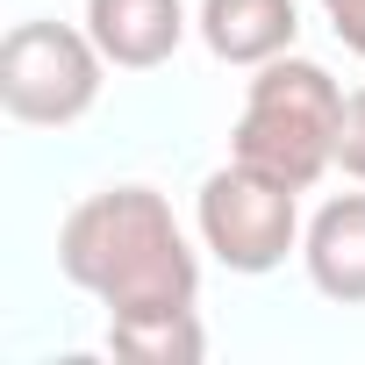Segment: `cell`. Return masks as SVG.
Wrapping results in <instances>:
<instances>
[{
    "label": "cell",
    "mask_w": 365,
    "mask_h": 365,
    "mask_svg": "<svg viewBox=\"0 0 365 365\" xmlns=\"http://www.w3.org/2000/svg\"><path fill=\"white\" fill-rule=\"evenodd\" d=\"M108 86V58L72 22H15L0 36V108L22 129H72L93 115Z\"/></svg>",
    "instance_id": "3957f363"
},
{
    "label": "cell",
    "mask_w": 365,
    "mask_h": 365,
    "mask_svg": "<svg viewBox=\"0 0 365 365\" xmlns=\"http://www.w3.org/2000/svg\"><path fill=\"white\" fill-rule=\"evenodd\" d=\"M58 272L93 294L108 315H150V308H194L201 301V258L179 230L172 201L158 187H101L86 194L58 230Z\"/></svg>",
    "instance_id": "6da1fadb"
},
{
    "label": "cell",
    "mask_w": 365,
    "mask_h": 365,
    "mask_svg": "<svg viewBox=\"0 0 365 365\" xmlns=\"http://www.w3.org/2000/svg\"><path fill=\"white\" fill-rule=\"evenodd\" d=\"M301 265L322 301L365 308V194H336L315 208V222L301 230Z\"/></svg>",
    "instance_id": "8992f818"
},
{
    "label": "cell",
    "mask_w": 365,
    "mask_h": 365,
    "mask_svg": "<svg viewBox=\"0 0 365 365\" xmlns=\"http://www.w3.org/2000/svg\"><path fill=\"white\" fill-rule=\"evenodd\" d=\"M336 122H344V86L315 58L287 51V58L258 65L244 115L230 129V158L279 179V187H294V194H308L336 165Z\"/></svg>",
    "instance_id": "7a4b0ae2"
},
{
    "label": "cell",
    "mask_w": 365,
    "mask_h": 365,
    "mask_svg": "<svg viewBox=\"0 0 365 365\" xmlns=\"http://www.w3.org/2000/svg\"><path fill=\"white\" fill-rule=\"evenodd\" d=\"M336 165L365 187V86L344 93V122H336Z\"/></svg>",
    "instance_id": "9c48e42d"
},
{
    "label": "cell",
    "mask_w": 365,
    "mask_h": 365,
    "mask_svg": "<svg viewBox=\"0 0 365 365\" xmlns=\"http://www.w3.org/2000/svg\"><path fill=\"white\" fill-rule=\"evenodd\" d=\"M322 8H329V29H336V43L365 58V0H322Z\"/></svg>",
    "instance_id": "30bf717a"
},
{
    "label": "cell",
    "mask_w": 365,
    "mask_h": 365,
    "mask_svg": "<svg viewBox=\"0 0 365 365\" xmlns=\"http://www.w3.org/2000/svg\"><path fill=\"white\" fill-rule=\"evenodd\" d=\"M194 230H201V244H208V258H215L222 272L258 279V272H279L287 251L301 244V194L230 158L222 172L201 179Z\"/></svg>",
    "instance_id": "277c9868"
},
{
    "label": "cell",
    "mask_w": 365,
    "mask_h": 365,
    "mask_svg": "<svg viewBox=\"0 0 365 365\" xmlns=\"http://www.w3.org/2000/svg\"><path fill=\"white\" fill-rule=\"evenodd\" d=\"M201 43L222 58V65H272L294 51L301 36V8L294 0H201V15H194Z\"/></svg>",
    "instance_id": "52a82bcc"
},
{
    "label": "cell",
    "mask_w": 365,
    "mask_h": 365,
    "mask_svg": "<svg viewBox=\"0 0 365 365\" xmlns=\"http://www.w3.org/2000/svg\"><path fill=\"white\" fill-rule=\"evenodd\" d=\"M108 351L136 365H201L208 329L194 308H150V315H108Z\"/></svg>",
    "instance_id": "ba28073f"
},
{
    "label": "cell",
    "mask_w": 365,
    "mask_h": 365,
    "mask_svg": "<svg viewBox=\"0 0 365 365\" xmlns=\"http://www.w3.org/2000/svg\"><path fill=\"white\" fill-rule=\"evenodd\" d=\"M86 36L115 72H158L187 43V8L179 0H86Z\"/></svg>",
    "instance_id": "5b68a950"
}]
</instances>
